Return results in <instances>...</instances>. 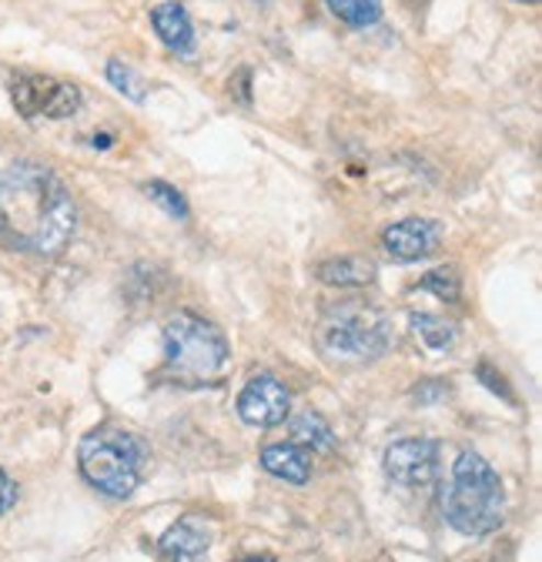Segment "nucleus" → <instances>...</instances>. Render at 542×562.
Listing matches in <instances>:
<instances>
[{
	"label": "nucleus",
	"mask_w": 542,
	"mask_h": 562,
	"mask_svg": "<svg viewBox=\"0 0 542 562\" xmlns=\"http://www.w3.org/2000/svg\"><path fill=\"white\" fill-rule=\"evenodd\" d=\"M212 549V529L201 519H181L158 539V555L168 562L205 559Z\"/></svg>",
	"instance_id": "9d476101"
},
{
	"label": "nucleus",
	"mask_w": 542,
	"mask_h": 562,
	"mask_svg": "<svg viewBox=\"0 0 542 562\" xmlns=\"http://www.w3.org/2000/svg\"><path fill=\"white\" fill-rule=\"evenodd\" d=\"M151 24H155L158 37L165 41V47H171L178 54L194 50V27H191V18L184 14L181 4H158L151 11Z\"/></svg>",
	"instance_id": "ddd939ff"
},
{
	"label": "nucleus",
	"mask_w": 542,
	"mask_h": 562,
	"mask_svg": "<svg viewBox=\"0 0 542 562\" xmlns=\"http://www.w3.org/2000/svg\"><path fill=\"white\" fill-rule=\"evenodd\" d=\"M145 194H148L158 207H165L171 218H188V201H184V194H181L178 188H171V184H165V181H148V184H145Z\"/></svg>",
	"instance_id": "a211bd4d"
},
{
	"label": "nucleus",
	"mask_w": 542,
	"mask_h": 562,
	"mask_svg": "<svg viewBox=\"0 0 542 562\" xmlns=\"http://www.w3.org/2000/svg\"><path fill=\"white\" fill-rule=\"evenodd\" d=\"M78 207L64 181L34 161L0 168V245L54 258L75 238Z\"/></svg>",
	"instance_id": "f257e3e1"
},
{
	"label": "nucleus",
	"mask_w": 542,
	"mask_h": 562,
	"mask_svg": "<svg viewBox=\"0 0 542 562\" xmlns=\"http://www.w3.org/2000/svg\"><path fill=\"white\" fill-rule=\"evenodd\" d=\"M516 4H539V0H516Z\"/></svg>",
	"instance_id": "5701e85b"
},
{
	"label": "nucleus",
	"mask_w": 542,
	"mask_h": 562,
	"mask_svg": "<svg viewBox=\"0 0 542 562\" xmlns=\"http://www.w3.org/2000/svg\"><path fill=\"white\" fill-rule=\"evenodd\" d=\"M261 469H268L275 479H285L292 485H305L312 479V459L295 442H279L261 449Z\"/></svg>",
	"instance_id": "f8f14e48"
},
{
	"label": "nucleus",
	"mask_w": 542,
	"mask_h": 562,
	"mask_svg": "<svg viewBox=\"0 0 542 562\" xmlns=\"http://www.w3.org/2000/svg\"><path fill=\"white\" fill-rule=\"evenodd\" d=\"M409 325H413L416 338H422V341H426L429 348H436V351L452 348L455 338H459V328H455L452 322L439 318V315H413Z\"/></svg>",
	"instance_id": "dca6fc26"
},
{
	"label": "nucleus",
	"mask_w": 542,
	"mask_h": 562,
	"mask_svg": "<svg viewBox=\"0 0 542 562\" xmlns=\"http://www.w3.org/2000/svg\"><path fill=\"white\" fill-rule=\"evenodd\" d=\"M479 379L489 385V392H496V395H503V398H509V402H512L506 379H503V375H493V366H489V362H483V366H479Z\"/></svg>",
	"instance_id": "412c9836"
},
{
	"label": "nucleus",
	"mask_w": 542,
	"mask_h": 562,
	"mask_svg": "<svg viewBox=\"0 0 542 562\" xmlns=\"http://www.w3.org/2000/svg\"><path fill=\"white\" fill-rule=\"evenodd\" d=\"M382 245L395 261L413 265V261L429 258L442 245V228L439 222H429V218H405L385 228Z\"/></svg>",
	"instance_id": "1a4fd4ad"
},
{
	"label": "nucleus",
	"mask_w": 542,
	"mask_h": 562,
	"mask_svg": "<svg viewBox=\"0 0 542 562\" xmlns=\"http://www.w3.org/2000/svg\"><path fill=\"white\" fill-rule=\"evenodd\" d=\"M439 469V442L432 439H398L385 449V475L405 488L429 485Z\"/></svg>",
	"instance_id": "6e6552de"
},
{
	"label": "nucleus",
	"mask_w": 542,
	"mask_h": 562,
	"mask_svg": "<svg viewBox=\"0 0 542 562\" xmlns=\"http://www.w3.org/2000/svg\"><path fill=\"white\" fill-rule=\"evenodd\" d=\"M419 289L422 292H432L439 302H459L462 295V281H459V271L455 268H432L429 274H422L419 281Z\"/></svg>",
	"instance_id": "f3484780"
},
{
	"label": "nucleus",
	"mask_w": 542,
	"mask_h": 562,
	"mask_svg": "<svg viewBox=\"0 0 542 562\" xmlns=\"http://www.w3.org/2000/svg\"><path fill=\"white\" fill-rule=\"evenodd\" d=\"M108 81L117 88V91H124L131 101H145V88L134 81V75H131V67H124L121 60H108Z\"/></svg>",
	"instance_id": "6ab92c4d"
},
{
	"label": "nucleus",
	"mask_w": 542,
	"mask_h": 562,
	"mask_svg": "<svg viewBox=\"0 0 542 562\" xmlns=\"http://www.w3.org/2000/svg\"><path fill=\"white\" fill-rule=\"evenodd\" d=\"M321 4L349 27H372L382 18V0H321Z\"/></svg>",
	"instance_id": "2eb2a0df"
},
{
	"label": "nucleus",
	"mask_w": 542,
	"mask_h": 562,
	"mask_svg": "<svg viewBox=\"0 0 542 562\" xmlns=\"http://www.w3.org/2000/svg\"><path fill=\"white\" fill-rule=\"evenodd\" d=\"M148 462V446L142 436L124 432L117 426L94 429L81 439L78 465L81 475L111 499H127L142 485V472Z\"/></svg>",
	"instance_id": "39448f33"
},
{
	"label": "nucleus",
	"mask_w": 542,
	"mask_h": 562,
	"mask_svg": "<svg viewBox=\"0 0 542 562\" xmlns=\"http://www.w3.org/2000/svg\"><path fill=\"white\" fill-rule=\"evenodd\" d=\"M445 395H449V385H445V382L416 385V398H419V402H436V398H445Z\"/></svg>",
	"instance_id": "4be33fe9"
},
{
	"label": "nucleus",
	"mask_w": 542,
	"mask_h": 562,
	"mask_svg": "<svg viewBox=\"0 0 542 562\" xmlns=\"http://www.w3.org/2000/svg\"><path fill=\"white\" fill-rule=\"evenodd\" d=\"M315 345L328 362L369 366L379 362L392 345V322L379 305L338 302L328 305L315 325Z\"/></svg>",
	"instance_id": "20e7f679"
},
{
	"label": "nucleus",
	"mask_w": 542,
	"mask_h": 562,
	"mask_svg": "<svg viewBox=\"0 0 542 562\" xmlns=\"http://www.w3.org/2000/svg\"><path fill=\"white\" fill-rule=\"evenodd\" d=\"M232 359L228 338L218 325L194 312H178L165 325V372L188 389H208L222 382Z\"/></svg>",
	"instance_id": "7ed1b4c3"
},
{
	"label": "nucleus",
	"mask_w": 542,
	"mask_h": 562,
	"mask_svg": "<svg viewBox=\"0 0 542 562\" xmlns=\"http://www.w3.org/2000/svg\"><path fill=\"white\" fill-rule=\"evenodd\" d=\"M14 108L21 117H54L64 121L81 111V91L67 81L47 78V75H21L11 88Z\"/></svg>",
	"instance_id": "423d86ee"
},
{
	"label": "nucleus",
	"mask_w": 542,
	"mask_h": 562,
	"mask_svg": "<svg viewBox=\"0 0 542 562\" xmlns=\"http://www.w3.org/2000/svg\"><path fill=\"white\" fill-rule=\"evenodd\" d=\"M445 522L462 536H489L506 519V492L496 469L479 452H459L442 485Z\"/></svg>",
	"instance_id": "f03ea898"
},
{
	"label": "nucleus",
	"mask_w": 542,
	"mask_h": 562,
	"mask_svg": "<svg viewBox=\"0 0 542 562\" xmlns=\"http://www.w3.org/2000/svg\"><path fill=\"white\" fill-rule=\"evenodd\" d=\"M14 503H18V485L4 469H0V516H4Z\"/></svg>",
	"instance_id": "aec40b11"
},
{
	"label": "nucleus",
	"mask_w": 542,
	"mask_h": 562,
	"mask_svg": "<svg viewBox=\"0 0 542 562\" xmlns=\"http://www.w3.org/2000/svg\"><path fill=\"white\" fill-rule=\"evenodd\" d=\"M292 442L302 449H318V452L335 449V436L328 429V422L315 412H302L298 418H292Z\"/></svg>",
	"instance_id": "4468645a"
},
{
	"label": "nucleus",
	"mask_w": 542,
	"mask_h": 562,
	"mask_svg": "<svg viewBox=\"0 0 542 562\" xmlns=\"http://www.w3.org/2000/svg\"><path fill=\"white\" fill-rule=\"evenodd\" d=\"M289 408H292V395L275 375L251 379L238 395V415H241L245 426H255V429L282 426V422L289 418Z\"/></svg>",
	"instance_id": "0eeeda50"
},
{
	"label": "nucleus",
	"mask_w": 542,
	"mask_h": 562,
	"mask_svg": "<svg viewBox=\"0 0 542 562\" xmlns=\"http://www.w3.org/2000/svg\"><path fill=\"white\" fill-rule=\"evenodd\" d=\"M375 274H379L375 261L362 255H342L318 265V281H325L331 289H369Z\"/></svg>",
	"instance_id": "9b49d317"
}]
</instances>
